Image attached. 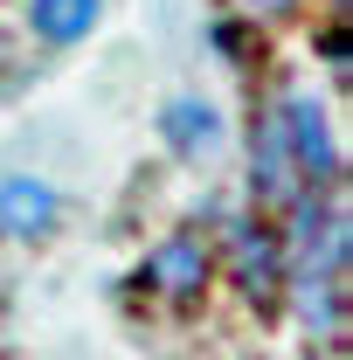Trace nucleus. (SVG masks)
<instances>
[{
  "label": "nucleus",
  "instance_id": "6",
  "mask_svg": "<svg viewBox=\"0 0 353 360\" xmlns=\"http://www.w3.org/2000/svg\"><path fill=\"white\" fill-rule=\"evenodd\" d=\"M236 270H243V284H270L277 277V243L257 236V229H243L236 236Z\"/></svg>",
  "mask_w": 353,
  "mask_h": 360
},
{
  "label": "nucleus",
  "instance_id": "4",
  "mask_svg": "<svg viewBox=\"0 0 353 360\" xmlns=\"http://www.w3.org/2000/svg\"><path fill=\"white\" fill-rule=\"evenodd\" d=\"M97 28V0H35V35L42 42H84Z\"/></svg>",
  "mask_w": 353,
  "mask_h": 360
},
{
  "label": "nucleus",
  "instance_id": "3",
  "mask_svg": "<svg viewBox=\"0 0 353 360\" xmlns=\"http://www.w3.org/2000/svg\"><path fill=\"white\" fill-rule=\"evenodd\" d=\"M49 215H56V194H49L42 180H28V174L0 180V229L7 236H42Z\"/></svg>",
  "mask_w": 353,
  "mask_h": 360
},
{
  "label": "nucleus",
  "instance_id": "7",
  "mask_svg": "<svg viewBox=\"0 0 353 360\" xmlns=\"http://www.w3.org/2000/svg\"><path fill=\"white\" fill-rule=\"evenodd\" d=\"M243 7H250V14H264V7H270V14H277V7H284V0H243Z\"/></svg>",
  "mask_w": 353,
  "mask_h": 360
},
{
  "label": "nucleus",
  "instance_id": "5",
  "mask_svg": "<svg viewBox=\"0 0 353 360\" xmlns=\"http://www.w3.org/2000/svg\"><path fill=\"white\" fill-rule=\"evenodd\" d=\"M160 132L174 139L180 153H201V146H215L222 118H215V111H208V104H174V111L160 118Z\"/></svg>",
  "mask_w": 353,
  "mask_h": 360
},
{
  "label": "nucleus",
  "instance_id": "2",
  "mask_svg": "<svg viewBox=\"0 0 353 360\" xmlns=\"http://www.w3.org/2000/svg\"><path fill=\"white\" fill-rule=\"evenodd\" d=\"M153 284L167 291V298H194L201 291V277H208V257H201V243L194 236H167L160 250H153Z\"/></svg>",
  "mask_w": 353,
  "mask_h": 360
},
{
  "label": "nucleus",
  "instance_id": "8",
  "mask_svg": "<svg viewBox=\"0 0 353 360\" xmlns=\"http://www.w3.org/2000/svg\"><path fill=\"white\" fill-rule=\"evenodd\" d=\"M0 56H7V42H0Z\"/></svg>",
  "mask_w": 353,
  "mask_h": 360
},
{
  "label": "nucleus",
  "instance_id": "1",
  "mask_svg": "<svg viewBox=\"0 0 353 360\" xmlns=\"http://www.w3.org/2000/svg\"><path fill=\"white\" fill-rule=\"evenodd\" d=\"M277 132L291 139V153H298V167H305L312 180L333 174V139H326V118H319L312 97H291V104L277 111Z\"/></svg>",
  "mask_w": 353,
  "mask_h": 360
}]
</instances>
